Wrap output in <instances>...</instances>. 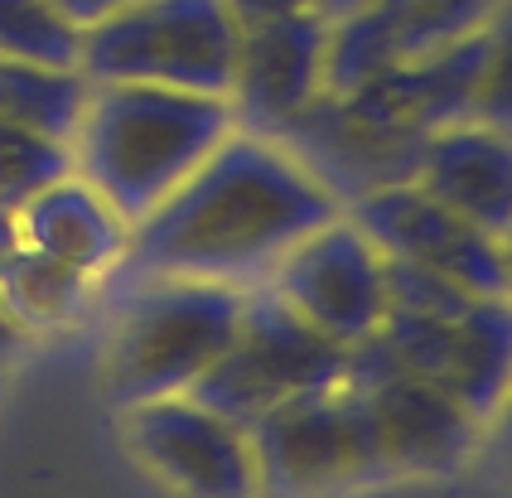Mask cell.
I'll return each mask as SVG.
<instances>
[{
    "instance_id": "6da1fadb",
    "label": "cell",
    "mask_w": 512,
    "mask_h": 498,
    "mask_svg": "<svg viewBox=\"0 0 512 498\" xmlns=\"http://www.w3.org/2000/svg\"><path fill=\"white\" fill-rule=\"evenodd\" d=\"M339 213L343 204L285 141L232 126L199 170L131 228L126 262L116 271L126 281L199 276L252 291L266 286V276L300 237Z\"/></svg>"
},
{
    "instance_id": "7a4b0ae2",
    "label": "cell",
    "mask_w": 512,
    "mask_h": 498,
    "mask_svg": "<svg viewBox=\"0 0 512 498\" xmlns=\"http://www.w3.org/2000/svg\"><path fill=\"white\" fill-rule=\"evenodd\" d=\"M232 126L228 97L160 83H92L68 150L73 170L136 228L218 150Z\"/></svg>"
},
{
    "instance_id": "3957f363",
    "label": "cell",
    "mask_w": 512,
    "mask_h": 498,
    "mask_svg": "<svg viewBox=\"0 0 512 498\" xmlns=\"http://www.w3.org/2000/svg\"><path fill=\"white\" fill-rule=\"evenodd\" d=\"M247 291L199 276H131L102 344V392L112 407L189 392L242 324Z\"/></svg>"
},
{
    "instance_id": "277c9868",
    "label": "cell",
    "mask_w": 512,
    "mask_h": 498,
    "mask_svg": "<svg viewBox=\"0 0 512 498\" xmlns=\"http://www.w3.org/2000/svg\"><path fill=\"white\" fill-rule=\"evenodd\" d=\"M242 25L223 0H131L78 34L87 83H160L228 97Z\"/></svg>"
},
{
    "instance_id": "5b68a950",
    "label": "cell",
    "mask_w": 512,
    "mask_h": 498,
    "mask_svg": "<svg viewBox=\"0 0 512 498\" xmlns=\"http://www.w3.org/2000/svg\"><path fill=\"white\" fill-rule=\"evenodd\" d=\"M261 498H324L397 479L368 397L348 378L285 397L247 426Z\"/></svg>"
},
{
    "instance_id": "8992f818",
    "label": "cell",
    "mask_w": 512,
    "mask_h": 498,
    "mask_svg": "<svg viewBox=\"0 0 512 498\" xmlns=\"http://www.w3.org/2000/svg\"><path fill=\"white\" fill-rule=\"evenodd\" d=\"M343 368H348V349L339 339L314 329L271 286H252L232 344L189 387V397H199L203 407H213L237 426H252L256 416L281 407L285 397L339 382Z\"/></svg>"
},
{
    "instance_id": "52a82bcc",
    "label": "cell",
    "mask_w": 512,
    "mask_h": 498,
    "mask_svg": "<svg viewBox=\"0 0 512 498\" xmlns=\"http://www.w3.org/2000/svg\"><path fill=\"white\" fill-rule=\"evenodd\" d=\"M343 378L368 397V411L377 421L382 450H387V465H392L397 479L401 474H411V479L459 474L479 455L484 426L459 407L445 387L401 368L397 353L382 344V334H368L348 349Z\"/></svg>"
},
{
    "instance_id": "ba28073f",
    "label": "cell",
    "mask_w": 512,
    "mask_h": 498,
    "mask_svg": "<svg viewBox=\"0 0 512 498\" xmlns=\"http://www.w3.org/2000/svg\"><path fill=\"white\" fill-rule=\"evenodd\" d=\"M121 440L179 498H261L247 426L174 392L121 407Z\"/></svg>"
},
{
    "instance_id": "9c48e42d",
    "label": "cell",
    "mask_w": 512,
    "mask_h": 498,
    "mask_svg": "<svg viewBox=\"0 0 512 498\" xmlns=\"http://www.w3.org/2000/svg\"><path fill=\"white\" fill-rule=\"evenodd\" d=\"M382 339L401 368L445 387L488 436L512 392V295H479L459 320L387 310Z\"/></svg>"
},
{
    "instance_id": "30bf717a",
    "label": "cell",
    "mask_w": 512,
    "mask_h": 498,
    "mask_svg": "<svg viewBox=\"0 0 512 498\" xmlns=\"http://www.w3.org/2000/svg\"><path fill=\"white\" fill-rule=\"evenodd\" d=\"M266 286L290 300L314 329L339 339L343 349L377 334L387 320L382 252L348 208L300 237L281 257V266L266 276Z\"/></svg>"
},
{
    "instance_id": "8fae6325",
    "label": "cell",
    "mask_w": 512,
    "mask_h": 498,
    "mask_svg": "<svg viewBox=\"0 0 512 498\" xmlns=\"http://www.w3.org/2000/svg\"><path fill=\"white\" fill-rule=\"evenodd\" d=\"M348 213L377 242L382 257L430 266L469 295H512V266L503 237L474 228L455 208H445L435 194H426L416 179L387 184L368 199L348 204Z\"/></svg>"
},
{
    "instance_id": "7c38bea8",
    "label": "cell",
    "mask_w": 512,
    "mask_h": 498,
    "mask_svg": "<svg viewBox=\"0 0 512 498\" xmlns=\"http://www.w3.org/2000/svg\"><path fill=\"white\" fill-rule=\"evenodd\" d=\"M276 141L295 150V160L310 170L343 208L368 199L387 184H406L421 170L426 136H411L392 121L368 117L348 97H314Z\"/></svg>"
},
{
    "instance_id": "4fadbf2b",
    "label": "cell",
    "mask_w": 512,
    "mask_h": 498,
    "mask_svg": "<svg viewBox=\"0 0 512 498\" xmlns=\"http://www.w3.org/2000/svg\"><path fill=\"white\" fill-rule=\"evenodd\" d=\"M324 44L329 20L319 10H295L242 30L228 92L237 126L281 136L314 97H324Z\"/></svg>"
},
{
    "instance_id": "5bb4252c",
    "label": "cell",
    "mask_w": 512,
    "mask_h": 498,
    "mask_svg": "<svg viewBox=\"0 0 512 498\" xmlns=\"http://www.w3.org/2000/svg\"><path fill=\"white\" fill-rule=\"evenodd\" d=\"M416 184L493 237L512 233V136L484 121H455L426 136Z\"/></svg>"
},
{
    "instance_id": "9a60e30c",
    "label": "cell",
    "mask_w": 512,
    "mask_h": 498,
    "mask_svg": "<svg viewBox=\"0 0 512 498\" xmlns=\"http://www.w3.org/2000/svg\"><path fill=\"white\" fill-rule=\"evenodd\" d=\"M15 233L34 252L78 266L92 281H107L126 262L131 223L73 170L15 208Z\"/></svg>"
},
{
    "instance_id": "2e32d148",
    "label": "cell",
    "mask_w": 512,
    "mask_h": 498,
    "mask_svg": "<svg viewBox=\"0 0 512 498\" xmlns=\"http://www.w3.org/2000/svg\"><path fill=\"white\" fill-rule=\"evenodd\" d=\"M479 59H484V30L464 34L445 49H430L421 59H406L387 68L377 83L353 92L348 102L363 107L368 117L392 121L411 136H430L440 126L469 121L474 83H479Z\"/></svg>"
},
{
    "instance_id": "e0dca14e",
    "label": "cell",
    "mask_w": 512,
    "mask_h": 498,
    "mask_svg": "<svg viewBox=\"0 0 512 498\" xmlns=\"http://www.w3.org/2000/svg\"><path fill=\"white\" fill-rule=\"evenodd\" d=\"M97 286L102 281L83 276L78 266L54 262V257L25 247V242L0 266V300H5V310L15 315V324L25 334H49V329L73 324L87 310Z\"/></svg>"
},
{
    "instance_id": "ac0fdd59",
    "label": "cell",
    "mask_w": 512,
    "mask_h": 498,
    "mask_svg": "<svg viewBox=\"0 0 512 498\" xmlns=\"http://www.w3.org/2000/svg\"><path fill=\"white\" fill-rule=\"evenodd\" d=\"M87 88L92 83H87L78 68L0 54V117L39 126V131H49L58 141L73 136V126L83 117Z\"/></svg>"
},
{
    "instance_id": "d6986e66",
    "label": "cell",
    "mask_w": 512,
    "mask_h": 498,
    "mask_svg": "<svg viewBox=\"0 0 512 498\" xmlns=\"http://www.w3.org/2000/svg\"><path fill=\"white\" fill-rule=\"evenodd\" d=\"M73 175V150L39 126H25L15 117H0V204L20 208L44 184Z\"/></svg>"
},
{
    "instance_id": "ffe728a7",
    "label": "cell",
    "mask_w": 512,
    "mask_h": 498,
    "mask_svg": "<svg viewBox=\"0 0 512 498\" xmlns=\"http://www.w3.org/2000/svg\"><path fill=\"white\" fill-rule=\"evenodd\" d=\"M0 54L78 68V30L49 0H0Z\"/></svg>"
},
{
    "instance_id": "44dd1931",
    "label": "cell",
    "mask_w": 512,
    "mask_h": 498,
    "mask_svg": "<svg viewBox=\"0 0 512 498\" xmlns=\"http://www.w3.org/2000/svg\"><path fill=\"white\" fill-rule=\"evenodd\" d=\"M469 121H484L512 136V0H498L484 20V59H479Z\"/></svg>"
},
{
    "instance_id": "7402d4cb",
    "label": "cell",
    "mask_w": 512,
    "mask_h": 498,
    "mask_svg": "<svg viewBox=\"0 0 512 498\" xmlns=\"http://www.w3.org/2000/svg\"><path fill=\"white\" fill-rule=\"evenodd\" d=\"M382 281H387V310L430 315V320H459L479 300L464 286H455L450 276H440L430 266L401 262V257H382Z\"/></svg>"
},
{
    "instance_id": "603a6c76",
    "label": "cell",
    "mask_w": 512,
    "mask_h": 498,
    "mask_svg": "<svg viewBox=\"0 0 512 498\" xmlns=\"http://www.w3.org/2000/svg\"><path fill=\"white\" fill-rule=\"evenodd\" d=\"M232 10V20L242 30L252 25H266V20H281V15H295V10H314V0H223Z\"/></svg>"
},
{
    "instance_id": "cb8c5ba5",
    "label": "cell",
    "mask_w": 512,
    "mask_h": 498,
    "mask_svg": "<svg viewBox=\"0 0 512 498\" xmlns=\"http://www.w3.org/2000/svg\"><path fill=\"white\" fill-rule=\"evenodd\" d=\"M49 5H54L73 30L83 34V30H92L97 20H107V15H116V10H126L131 0H49Z\"/></svg>"
},
{
    "instance_id": "d4e9b609",
    "label": "cell",
    "mask_w": 512,
    "mask_h": 498,
    "mask_svg": "<svg viewBox=\"0 0 512 498\" xmlns=\"http://www.w3.org/2000/svg\"><path fill=\"white\" fill-rule=\"evenodd\" d=\"M25 339H29V334L15 324V315H10V310H5V300H0V368L20 353V344H25Z\"/></svg>"
},
{
    "instance_id": "484cf974",
    "label": "cell",
    "mask_w": 512,
    "mask_h": 498,
    "mask_svg": "<svg viewBox=\"0 0 512 498\" xmlns=\"http://www.w3.org/2000/svg\"><path fill=\"white\" fill-rule=\"evenodd\" d=\"M484 440H493V445H498V455H503V460H508V469H512V392H508V402H503V411L493 416V426H488Z\"/></svg>"
},
{
    "instance_id": "4316f807",
    "label": "cell",
    "mask_w": 512,
    "mask_h": 498,
    "mask_svg": "<svg viewBox=\"0 0 512 498\" xmlns=\"http://www.w3.org/2000/svg\"><path fill=\"white\" fill-rule=\"evenodd\" d=\"M20 247V233H15V208L0 204V266H5V257Z\"/></svg>"
},
{
    "instance_id": "83f0119b",
    "label": "cell",
    "mask_w": 512,
    "mask_h": 498,
    "mask_svg": "<svg viewBox=\"0 0 512 498\" xmlns=\"http://www.w3.org/2000/svg\"><path fill=\"white\" fill-rule=\"evenodd\" d=\"M363 5H372V0H314V10L334 25V20H343V15H353V10H363Z\"/></svg>"
},
{
    "instance_id": "f1b7e54d",
    "label": "cell",
    "mask_w": 512,
    "mask_h": 498,
    "mask_svg": "<svg viewBox=\"0 0 512 498\" xmlns=\"http://www.w3.org/2000/svg\"><path fill=\"white\" fill-rule=\"evenodd\" d=\"M503 247H508V266H512V233H508V237H503Z\"/></svg>"
}]
</instances>
